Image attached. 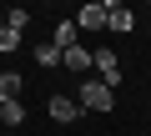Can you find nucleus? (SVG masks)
<instances>
[{"instance_id":"obj_1","label":"nucleus","mask_w":151,"mask_h":136,"mask_svg":"<svg viewBox=\"0 0 151 136\" xmlns=\"http://www.w3.org/2000/svg\"><path fill=\"white\" fill-rule=\"evenodd\" d=\"M81 106H86V111H111L116 96H111L106 81H86V86H81Z\"/></svg>"},{"instance_id":"obj_2","label":"nucleus","mask_w":151,"mask_h":136,"mask_svg":"<svg viewBox=\"0 0 151 136\" xmlns=\"http://www.w3.org/2000/svg\"><path fill=\"white\" fill-rule=\"evenodd\" d=\"M96 81H106L111 91L121 86V60H116L111 50H96Z\"/></svg>"},{"instance_id":"obj_3","label":"nucleus","mask_w":151,"mask_h":136,"mask_svg":"<svg viewBox=\"0 0 151 136\" xmlns=\"http://www.w3.org/2000/svg\"><path fill=\"white\" fill-rule=\"evenodd\" d=\"M101 25H106V5H101V0L76 10V30H101Z\"/></svg>"},{"instance_id":"obj_4","label":"nucleus","mask_w":151,"mask_h":136,"mask_svg":"<svg viewBox=\"0 0 151 136\" xmlns=\"http://www.w3.org/2000/svg\"><path fill=\"white\" fill-rule=\"evenodd\" d=\"M60 65H65V71H76V76H81V71H91V65H96V50H81V45H70V50L60 55Z\"/></svg>"},{"instance_id":"obj_5","label":"nucleus","mask_w":151,"mask_h":136,"mask_svg":"<svg viewBox=\"0 0 151 136\" xmlns=\"http://www.w3.org/2000/svg\"><path fill=\"white\" fill-rule=\"evenodd\" d=\"M76 111H81V101H70V96H50V116H55V121H76Z\"/></svg>"},{"instance_id":"obj_6","label":"nucleus","mask_w":151,"mask_h":136,"mask_svg":"<svg viewBox=\"0 0 151 136\" xmlns=\"http://www.w3.org/2000/svg\"><path fill=\"white\" fill-rule=\"evenodd\" d=\"M106 25H111V30H131V25H136V15H131L126 5H106Z\"/></svg>"},{"instance_id":"obj_7","label":"nucleus","mask_w":151,"mask_h":136,"mask_svg":"<svg viewBox=\"0 0 151 136\" xmlns=\"http://www.w3.org/2000/svg\"><path fill=\"white\" fill-rule=\"evenodd\" d=\"M50 45H55V50L65 55V50L76 45V20H60V25H55V35H50Z\"/></svg>"},{"instance_id":"obj_8","label":"nucleus","mask_w":151,"mask_h":136,"mask_svg":"<svg viewBox=\"0 0 151 136\" xmlns=\"http://www.w3.org/2000/svg\"><path fill=\"white\" fill-rule=\"evenodd\" d=\"M15 96H20V76L5 71V76H0V101H15Z\"/></svg>"},{"instance_id":"obj_9","label":"nucleus","mask_w":151,"mask_h":136,"mask_svg":"<svg viewBox=\"0 0 151 136\" xmlns=\"http://www.w3.org/2000/svg\"><path fill=\"white\" fill-rule=\"evenodd\" d=\"M0 121H5V126H20V121H25L20 101H5V106H0Z\"/></svg>"},{"instance_id":"obj_10","label":"nucleus","mask_w":151,"mask_h":136,"mask_svg":"<svg viewBox=\"0 0 151 136\" xmlns=\"http://www.w3.org/2000/svg\"><path fill=\"white\" fill-rule=\"evenodd\" d=\"M30 55H35V60H40V65H60V50H55V45H50V40H45V45H35V50H30Z\"/></svg>"},{"instance_id":"obj_11","label":"nucleus","mask_w":151,"mask_h":136,"mask_svg":"<svg viewBox=\"0 0 151 136\" xmlns=\"http://www.w3.org/2000/svg\"><path fill=\"white\" fill-rule=\"evenodd\" d=\"M0 50H20V30H10V25L0 30Z\"/></svg>"},{"instance_id":"obj_12","label":"nucleus","mask_w":151,"mask_h":136,"mask_svg":"<svg viewBox=\"0 0 151 136\" xmlns=\"http://www.w3.org/2000/svg\"><path fill=\"white\" fill-rule=\"evenodd\" d=\"M25 20H30L25 10H5V25H10V30H20V35H25Z\"/></svg>"},{"instance_id":"obj_13","label":"nucleus","mask_w":151,"mask_h":136,"mask_svg":"<svg viewBox=\"0 0 151 136\" xmlns=\"http://www.w3.org/2000/svg\"><path fill=\"white\" fill-rule=\"evenodd\" d=\"M0 30H5V15H0Z\"/></svg>"},{"instance_id":"obj_14","label":"nucleus","mask_w":151,"mask_h":136,"mask_svg":"<svg viewBox=\"0 0 151 136\" xmlns=\"http://www.w3.org/2000/svg\"><path fill=\"white\" fill-rule=\"evenodd\" d=\"M0 106H5V101H0Z\"/></svg>"}]
</instances>
